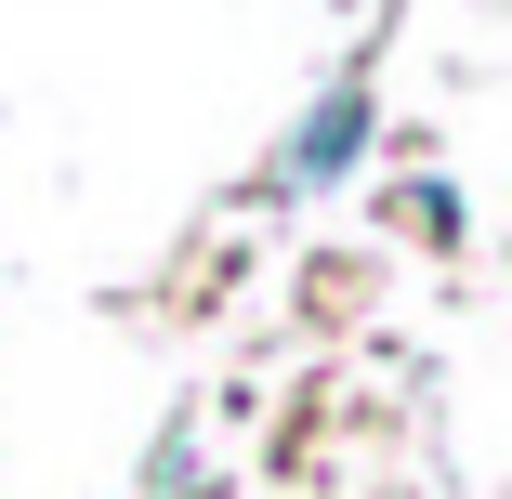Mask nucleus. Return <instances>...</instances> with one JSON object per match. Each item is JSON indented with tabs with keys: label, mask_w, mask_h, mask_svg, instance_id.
Returning <instances> with one entry per match:
<instances>
[{
	"label": "nucleus",
	"mask_w": 512,
	"mask_h": 499,
	"mask_svg": "<svg viewBox=\"0 0 512 499\" xmlns=\"http://www.w3.org/2000/svg\"><path fill=\"white\" fill-rule=\"evenodd\" d=\"M355 145H368V106H355V92H329V106H316V132H289V184H329Z\"/></svg>",
	"instance_id": "nucleus-1"
}]
</instances>
